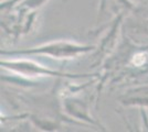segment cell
Segmentation results:
<instances>
[{"mask_svg": "<svg viewBox=\"0 0 148 132\" xmlns=\"http://www.w3.org/2000/svg\"><path fill=\"white\" fill-rule=\"evenodd\" d=\"M94 46L92 45H83V44L70 42V41H52L45 44H42L37 47H32L29 50L12 51V52H1V55H23V54H39L47 55L53 58H74L80 54H84L92 51Z\"/></svg>", "mask_w": 148, "mask_h": 132, "instance_id": "obj_1", "label": "cell"}, {"mask_svg": "<svg viewBox=\"0 0 148 132\" xmlns=\"http://www.w3.org/2000/svg\"><path fill=\"white\" fill-rule=\"evenodd\" d=\"M1 66L8 68L13 72H17L19 74L25 76H56V77H69V78H79V77H87L88 75H72V74H65L61 72H56L52 69L44 67L40 64H37L27 60H11L1 61Z\"/></svg>", "mask_w": 148, "mask_h": 132, "instance_id": "obj_2", "label": "cell"}, {"mask_svg": "<svg viewBox=\"0 0 148 132\" xmlns=\"http://www.w3.org/2000/svg\"><path fill=\"white\" fill-rule=\"evenodd\" d=\"M119 101L124 106L148 108V85H143L126 90L119 97Z\"/></svg>", "mask_w": 148, "mask_h": 132, "instance_id": "obj_3", "label": "cell"}, {"mask_svg": "<svg viewBox=\"0 0 148 132\" xmlns=\"http://www.w3.org/2000/svg\"><path fill=\"white\" fill-rule=\"evenodd\" d=\"M45 0H25L21 5L28 8H37L40 6V3H43Z\"/></svg>", "mask_w": 148, "mask_h": 132, "instance_id": "obj_4", "label": "cell"}]
</instances>
